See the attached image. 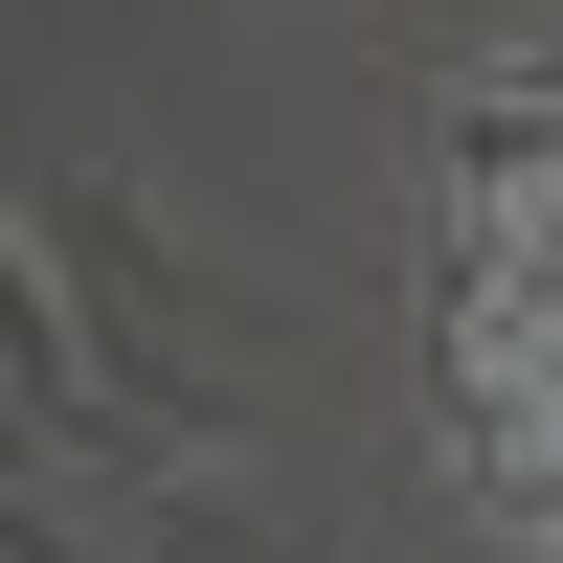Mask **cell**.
<instances>
[{
    "instance_id": "obj_1",
    "label": "cell",
    "mask_w": 563,
    "mask_h": 563,
    "mask_svg": "<svg viewBox=\"0 0 563 563\" xmlns=\"http://www.w3.org/2000/svg\"><path fill=\"white\" fill-rule=\"evenodd\" d=\"M451 225H474V429H496V474L563 496V135L496 113Z\"/></svg>"
}]
</instances>
